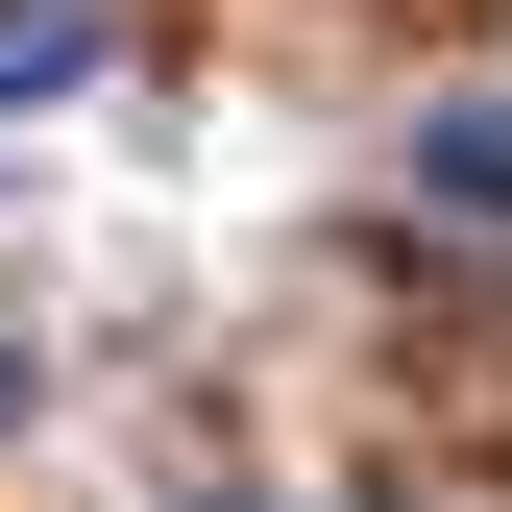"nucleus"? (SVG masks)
I'll return each instance as SVG.
<instances>
[{"label": "nucleus", "instance_id": "obj_1", "mask_svg": "<svg viewBox=\"0 0 512 512\" xmlns=\"http://www.w3.org/2000/svg\"><path fill=\"white\" fill-rule=\"evenodd\" d=\"M415 196L464 220V244H512V98H439L415 122Z\"/></svg>", "mask_w": 512, "mask_h": 512}, {"label": "nucleus", "instance_id": "obj_2", "mask_svg": "<svg viewBox=\"0 0 512 512\" xmlns=\"http://www.w3.org/2000/svg\"><path fill=\"white\" fill-rule=\"evenodd\" d=\"M98 74V0H0V98H74Z\"/></svg>", "mask_w": 512, "mask_h": 512}, {"label": "nucleus", "instance_id": "obj_3", "mask_svg": "<svg viewBox=\"0 0 512 512\" xmlns=\"http://www.w3.org/2000/svg\"><path fill=\"white\" fill-rule=\"evenodd\" d=\"M0 415H25V366H0Z\"/></svg>", "mask_w": 512, "mask_h": 512}]
</instances>
